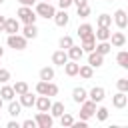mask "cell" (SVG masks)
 Instances as JSON below:
<instances>
[{
	"instance_id": "cell-1",
	"label": "cell",
	"mask_w": 128,
	"mask_h": 128,
	"mask_svg": "<svg viewBox=\"0 0 128 128\" xmlns=\"http://www.w3.org/2000/svg\"><path fill=\"white\" fill-rule=\"evenodd\" d=\"M16 16L24 24H36V18H38V14L32 10V6H20L18 12H16Z\"/></svg>"
},
{
	"instance_id": "cell-2",
	"label": "cell",
	"mask_w": 128,
	"mask_h": 128,
	"mask_svg": "<svg viewBox=\"0 0 128 128\" xmlns=\"http://www.w3.org/2000/svg\"><path fill=\"white\" fill-rule=\"evenodd\" d=\"M40 18H54V14H56V8L50 4V2H46V0H42V2H38L36 4V10H34Z\"/></svg>"
},
{
	"instance_id": "cell-3",
	"label": "cell",
	"mask_w": 128,
	"mask_h": 128,
	"mask_svg": "<svg viewBox=\"0 0 128 128\" xmlns=\"http://www.w3.org/2000/svg\"><path fill=\"white\" fill-rule=\"evenodd\" d=\"M26 42L28 40L22 34H8V38H6V44L10 48H14V50H24L26 48Z\"/></svg>"
},
{
	"instance_id": "cell-4",
	"label": "cell",
	"mask_w": 128,
	"mask_h": 128,
	"mask_svg": "<svg viewBox=\"0 0 128 128\" xmlns=\"http://www.w3.org/2000/svg\"><path fill=\"white\" fill-rule=\"evenodd\" d=\"M96 114V102L94 100H84L80 106V118L82 120H90Z\"/></svg>"
},
{
	"instance_id": "cell-5",
	"label": "cell",
	"mask_w": 128,
	"mask_h": 128,
	"mask_svg": "<svg viewBox=\"0 0 128 128\" xmlns=\"http://www.w3.org/2000/svg\"><path fill=\"white\" fill-rule=\"evenodd\" d=\"M34 120H36L38 128H52V124H54V116L48 112H36Z\"/></svg>"
},
{
	"instance_id": "cell-6",
	"label": "cell",
	"mask_w": 128,
	"mask_h": 128,
	"mask_svg": "<svg viewBox=\"0 0 128 128\" xmlns=\"http://www.w3.org/2000/svg\"><path fill=\"white\" fill-rule=\"evenodd\" d=\"M112 20H114V24L120 28V30H124L126 26H128V14H126V10H122V8H118L116 12H114V16H112Z\"/></svg>"
},
{
	"instance_id": "cell-7",
	"label": "cell",
	"mask_w": 128,
	"mask_h": 128,
	"mask_svg": "<svg viewBox=\"0 0 128 128\" xmlns=\"http://www.w3.org/2000/svg\"><path fill=\"white\" fill-rule=\"evenodd\" d=\"M34 106L38 108V112H50V106H52V100H50V96H44V94H40V96L36 98V102H34Z\"/></svg>"
},
{
	"instance_id": "cell-8",
	"label": "cell",
	"mask_w": 128,
	"mask_h": 128,
	"mask_svg": "<svg viewBox=\"0 0 128 128\" xmlns=\"http://www.w3.org/2000/svg\"><path fill=\"white\" fill-rule=\"evenodd\" d=\"M4 32H6V34H18V32H20V20H18V18H6Z\"/></svg>"
},
{
	"instance_id": "cell-9",
	"label": "cell",
	"mask_w": 128,
	"mask_h": 128,
	"mask_svg": "<svg viewBox=\"0 0 128 128\" xmlns=\"http://www.w3.org/2000/svg\"><path fill=\"white\" fill-rule=\"evenodd\" d=\"M126 104H128V94L118 90V92L112 96V106H114V108H124Z\"/></svg>"
},
{
	"instance_id": "cell-10",
	"label": "cell",
	"mask_w": 128,
	"mask_h": 128,
	"mask_svg": "<svg viewBox=\"0 0 128 128\" xmlns=\"http://www.w3.org/2000/svg\"><path fill=\"white\" fill-rule=\"evenodd\" d=\"M68 60H70V58H68V52H66V50H56V52L52 54V64H56V66H64Z\"/></svg>"
},
{
	"instance_id": "cell-11",
	"label": "cell",
	"mask_w": 128,
	"mask_h": 128,
	"mask_svg": "<svg viewBox=\"0 0 128 128\" xmlns=\"http://www.w3.org/2000/svg\"><path fill=\"white\" fill-rule=\"evenodd\" d=\"M88 64H90L92 68H100V66L104 64V56L98 54L96 50H92V52H88Z\"/></svg>"
},
{
	"instance_id": "cell-12",
	"label": "cell",
	"mask_w": 128,
	"mask_h": 128,
	"mask_svg": "<svg viewBox=\"0 0 128 128\" xmlns=\"http://www.w3.org/2000/svg\"><path fill=\"white\" fill-rule=\"evenodd\" d=\"M104 96H106V90H104L102 86H94V88L88 92V98H90V100H94L96 104H98V102H102V100H104Z\"/></svg>"
},
{
	"instance_id": "cell-13",
	"label": "cell",
	"mask_w": 128,
	"mask_h": 128,
	"mask_svg": "<svg viewBox=\"0 0 128 128\" xmlns=\"http://www.w3.org/2000/svg\"><path fill=\"white\" fill-rule=\"evenodd\" d=\"M110 44H112L114 48H122V46L126 44L124 32H112V34H110Z\"/></svg>"
},
{
	"instance_id": "cell-14",
	"label": "cell",
	"mask_w": 128,
	"mask_h": 128,
	"mask_svg": "<svg viewBox=\"0 0 128 128\" xmlns=\"http://www.w3.org/2000/svg\"><path fill=\"white\" fill-rule=\"evenodd\" d=\"M78 36H80V40H84V38H90V36H94V28H92V24H80L78 26Z\"/></svg>"
},
{
	"instance_id": "cell-15",
	"label": "cell",
	"mask_w": 128,
	"mask_h": 128,
	"mask_svg": "<svg viewBox=\"0 0 128 128\" xmlns=\"http://www.w3.org/2000/svg\"><path fill=\"white\" fill-rule=\"evenodd\" d=\"M34 102H36V96H34L30 90L24 92V94H20V104H22V108H32Z\"/></svg>"
},
{
	"instance_id": "cell-16",
	"label": "cell",
	"mask_w": 128,
	"mask_h": 128,
	"mask_svg": "<svg viewBox=\"0 0 128 128\" xmlns=\"http://www.w3.org/2000/svg\"><path fill=\"white\" fill-rule=\"evenodd\" d=\"M54 22H56V26H60V28H64V26H68V22H70V18H68V14H66V10H62V8H60V12H56V14H54Z\"/></svg>"
},
{
	"instance_id": "cell-17",
	"label": "cell",
	"mask_w": 128,
	"mask_h": 128,
	"mask_svg": "<svg viewBox=\"0 0 128 128\" xmlns=\"http://www.w3.org/2000/svg\"><path fill=\"white\" fill-rule=\"evenodd\" d=\"M66 52H68V58H70V60H76V62H80V58L84 56L82 46H74V44H72V46H70Z\"/></svg>"
},
{
	"instance_id": "cell-18",
	"label": "cell",
	"mask_w": 128,
	"mask_h": 128,
	"mask_svg": "<svg viewBox=\"0 0 128 128\" xmlns=\"http://www.w3.org/2000/svg\"><path fill=\"white\" fill-rule=\"evenodd\" d=\"M0 96H2V100H4V102H10V100H14V96H16V92H14V86H8V84H4V86L0 88Z\"/></svg>"
},
{
	"instance_id": "cell-19",
	"label": "cell",
	"mask_w": 128,
	"mask_h": 128,
	"mask_svg": "<svg viewBox=\"0 0 128 128\" xmlns=\"http://www.w3.org/2000/svg\"><path fill=\"white\" fill-rule=\"evenodd\" d=\"M86 98H88V92H86V90H84L82 86H76V88L72 90V100H74V102L82 104V102H84Z\"/></svg>"
},
{
	"instance_id": "cell-20",
	"label": "cell",
	"mask_w": 128,
	"mask_h": 128,
	"mask_svg": "<svg viewBox=\"0 0 128 128\" xmlns=\"http://www.w3.org/2000/svg\"><path fill=\"white\" fill-rule=\"evenodd\" d=\"M110 28L108 26H98V30L94 32V38L98 40V42H102V40H110Z\"/></svg>"
},
{
	"instance_id": "cell-21",
	"label": "cell",
	"mask_w": 128,
	"mask_h": 128,
	"mask_svg": "<svg viewBox=\"0 0 128 128\" xmlns=\"http://www.w3.org/2000/svg\"><path fill=\"white\" fill-rule=\"evenodd\" d=\"M78 70H80V64H78L76 60H68V62L64 64V72H66V76H76Z\"/></svg>"
},
{
	"instance_id": "cell-22",
	"label": "cell",
	"mask_w": 128,
	"mask_h": 128,
	"mask_svg": "<svg viewBox=\"0 0 128 128\" xmlns=\"http://www.w3.org/2000/svg\"><path fill=\"white\" fill-rule=\"evenodd\" d=\"M22 36H24L26 40H30V38H36V36H38V28H36V24H24Z\"/></svg>"
},
{
	"instance_id": "cell-23",
	"label": "cell",
	"mask_w": 128,
	"mask_h": 128,
	"mask_svg": "<svg viewBox=\"0 0 128 128\" xmlns=\"http://www.w3.org/2000/svg\"><path fill=\"white\" fill-rule=\"evenodd\" d=\"M98 54H102V56H106L110 50H112V44H110V40H102V42H98L96 44V48H94Z\"/></svg>"
},
{
	"instance_id": "cell-24",
	"label": "cell",
	"mask_w": 128,
	"mask_h": 128,
	"mask_svg": "<svg viewBox=\"0 0 128 128\" xmlns=\"http://www.w3.org/2000/svg\"><path fill=\"white\" fill-rule=\"evenodd\" d=\"M50 114H52L54 118H60V116L64 114V102H52V106H50Z\"/></svg>"
},
{
	"instance_id": "cell-25",
	"label": "cell",
	"mask_w": 128,
	"mask_h": 128,
	"mask_svg": "<svg viewBox=\"0 0 128 128\" xmlns=\"http://www.w3.org/2000/svg\"><path fill=\"white\" fill-rule=\"evenodd\" d=\"M78 74L84 78V80H90L92 76H94V68L90 66V64H84V66H80V70H78Z\"/></svg>"
},
{
	"instance_id": "cell-26",
	"label": "cell",
	"mask_w": 128,
	"mask_h": 128,
	"mask_svg": "<svg viewBox=\"0 0 128 128\" xmlns=\"http://www.w3.org/2000/svg\"><path fill=\"white\" fill-rule=\"evenodd\" d=\"M20 112H22V104H20V102L10 100V104H8V114L16 118V116H20Z\"/></svg>"
},
{
	"instance_id": "cell-27",
	"label": "cell",
	"mask_w": 128,
	"mask_h": 128,
	"mask_svg": "<svg viewBox=\"0 0 128 128\" xmlns=\"http://www.w3.org/2000/svg\"><path fill=\"white\" fill-rule=\"evenodd\" d=\"M116 62H118V66H120V68L128 70V52H126V50L118 52V54H116Z\"/></svg>"
},
{
	"instance_id": "cell-28",
	"label": "cell",
	"mask_w": 128,
	"mask_h": 128,
	"mask_svg": "<svg viewBox=\"0 0 128 128\" xmlns=\"http://www.w3.org/2000/svg\"><path fill=\"white\" fill-rule=\"evenodd\" d=\"M94 48H96V38H94V36L82 40V50H84V52H92Z\"/></svg>"
},
{
	"instance_id": "cell-29",
	"label": "cell",
	"mask_w": 128,
	"mask_h": 128,
	"mask_svg": "<svg viewBox=\"0 0 128 128\" xmlns=\"http://www.w3.org/2000/svg\"><path fill=\"white\" fill-rule=\"evenodd\" d=\"M40 80H54V68L52 66H44L42 70H40Z\"/></svg>"
},
{
	"instance_id": "cell-30",
	"label": "cell",
	"mask_w": 128,
	"mask_h": 128,
	"mask_svg": "<svg viewBox=\"0 0 128 128\" xmlns=\"http://www.w3.org/2000/svg\"><path fill=\"white\" fill-rule=\"evenodd\" d=\"M96 24H98V26H108V28H110V26H112V16H110V14H100V16L96 18Z\"/></svg>"
},
{
	"instance_id": "cell-31",
	"label": "cell",
	"mask_w": 128,
	"mask_h": 128,
	"mask_svg": "<svg viewBox=\"0 0 128 128\" xmlns=\"http://www.w3.org/2000/svg\"><path fill=\"white\" fill-rule=\"evenodd\" d=\"M30 88H28V82H24V80H18L16 84H14V92H16V96H20V94H24V92H28Z\"/></svg>"
},
{
	"instance_id": "cell-32",
	"label": "cell",
	"mask_w": 128,
	"mask_h": 128,
	"mask_svg": "<svg viewBox=\"0 0 128 128\" xmlns=\"http://www.w3.org/2000/svg\"><path fill=\"white\" fill-rule=\"evenodd\" d=\"M58 44H60V48H62V50H68V48L74 44V40H72V36H62Z\"/></svg>"
},
{
	"instance_id": "cell-33",
	"label": "cell",
	"mask_w": 128,
	"mask_h": 128,
	"mask_svg": "<svg viewBox=\"0 0 128 128\" xmlns=\"http://www.w3.org/2000/svg\"><path fill=\"white\" fill-rule=\"evenodd\" d=\"M60 124H62V126H66V128H68V126H72V124H74V116L64 112V114L60 116Z\"/></svg>"
},
{
	"instance_id": "cell-34",
	"label": "cell",
	"mask_w": 128,
	"mask_h": 128,
	"mask_svg": "<svg viewBox=\"0 0 128 128\" xmlns=\"http://www.w3.org/2000/svg\"><path fill=\"white\" fill-rule=\"evenodd\" d=\"M36 92L46 96V94H48V80H40V82L36 84Z\"/></svg>"
},
{
	"instance_id": "cell-35",
	"label": "cell",
	"mask_w": 128,
	"mask_h": 128,
	"mask_svg": "<svg viewBox=\"0 0 128 128\" xmlns=\"http://www.w3.org/2000/svg\"><path fill=\"white\" fill-rule=\"evenodd\" d=\"M96 118H98L100 122H104V120H108V108H104V106H100V108H96Z\"/></svg>"
},
{
	"instance_id": "cell-36",
	"label": "cell",
	"mask_w": 128,
	"mask_h": 128,
	"mask_svg": "<svg viewBox=\"0 0 128 128\" xmlns=\"http://www.w3.org/2000/svg\"><path fill=\"white\" fill-rule=\"evenodd\" d=\"M116 88H118L120 92H126V94H128V78H118V80H116Z\"/></svg>"
},
{
	"instance_id": "cell-37",
	"label": "cell",
	"mask_w": 128,
	"mask_h": 128,
	"mask_svg": "<svg viewBox=\"0 0 128 128\" xmlns=\"http://www.w3.org/2000/svg\"><path fill=\"white\" fill-rule=\"evenodd\" d=\"M78 16H80V18H88V16H90V6H88V4L78 6Z\"/></svg>"
},
{
	"instance_id": "cell-38",
	"label": "cell",
	"mask_w": 128,
	"mask_h": 128,
	"mask_svg": "<svg viewBox=\"0 0 128 128\" xmlns=\"http://www.w3.org/2000/svg\"><path fill=\"white\" fill-rule=\"evenodd\" d=\"M56 94H58V86L50 80V82H48V94H46V96H50V98H52V96H56Z\"/></svg>"
},
{
	"instance_id": "cell-39",
	"label": "cell",
	"mask_w": 128,
	"mask_h": 128,
	"mask_svg": "<svg viewBox=\"0 0 128 128\" xmlns=\"http://www.w3.org/2000/svg\"><path fill=\"white\" fill-rule=\"evenodd\" d=\"M10 80V72L6 68H0V84H6Z\"/></svg>"
},
{
	"instance_id": "cell-40",
	"label": "cell",
	"mask_w": 128,
	"mask_h": 128,
	"mask_svg": "<svg viewBox=\"0 0 128 128\" xmlns=\"http://www.w3.org/2000/svg\"><path fill=\"white\" fill-rule=\"evenodd\" d=\"M22 128H36L38 124H36V120H32V118H28V120H24L22 124H20Z\"/></svg>"
},
{
	"instance_id": "cell-41",
	"label": "cell",
	"mask_w": 128,
	"mask_h": 128,
	"mask_svg": "<svg viewBox=\"0 0 128 128\" xmlns=\"http://www.w3.org/2000/svg\"><path fill=\"white\" fill-rule=\"evenodd\" d=\"M58 6H60L62 10H66L68 6H72V0H58Z\"/></svg>"
},
{
	"instance_id": "cell-42",
	"label": "cell",
	"mask_w": 128,
	"mask_h": 128,
	"mask_svg": "<svg viewBox=\"0 0 128 128\" xmlns=\"http://www.w3.org/2000/svg\"><path fill=\"white\" fill-rule=\"evenodd\" d=\"M18 2H20V6H32L36 0H18Z\"/></svg>"
},
{
	"instance_id": "cell-43",
	"label": "cell",
	"mask_w": 128,
	"mask_h": 128,
	"mask_svg": "<svg viewBox=\"0 0 128 128\" xmlns=\"http://www.w3.org/2000/svg\"><path fill=\"white\" fill-rule=\"evenodd\" d=\"M6 126H8V128H20V124H18L16 120H10V122H8Z\"/></svg>"
},
{
	"instance_id": "cell-44",
	"label": "cell",
	"mask_w": 128,
	"mask_h": 128,
	"mask_svg": "<svg viewBox=\"0 0 128 128\" xmlns=\"http://www.w3.org/2000/svg\"><path fill=\"white\" fill-rule=\"evenodd\" d=\"M72 4H76V8H78V6H84V4H88V0H72Z\"/></svg>"
},
{
	"instance_id": "cell-45",
	"label": "cell",
	"mask_w": 128,
	"mask_h": 128,
	"mask_svg": "<svg viewBox=\"0 0 128 128\" xmlns=\"http://www.w3.org/2000/svg\"><path fill=\"white\" fill-rule=\"evenodd\" d=\"M4 26H6V16H0V32H4Z\"/></svg>"
},
{
	"instance_id": "cell-46",
	"label": "cell",
	"mask_w": 128,
	"mask_h": 128,
	"mask_svg": "<svg viewBox=\"0 0 128 128\" xmlns=\"http://www.w3.org/2000/svg\"><path fill=\"white\" fill-rule=\"evenodd\" d=\"M2 56H4V48L0 46V58H2Z\"/></svg>"
},
{
	"instance_id": "cell-47",
	"label": "cell",
	"mask_w": 128,
	"mask_h": 128,
	"mask_svg": "<svg viewBox=\"0 0 128 128\" xmlns=\"http://www.w3.org/2000/svg\"><path fill=\"white\" fill-rule=\"evenodd\" d=\"M2 106H4V100H2V96H0V110H2Z\"/></svg>"
},
{
	"instance_id": "cell-48",
	"label": "cell",
	"mask_w": 128,
	"mask_h": 128,
	"mask_svg": "<svg viewBox=\"0 0 128 128\" xmlns=\"http://www.w3.org/2000/svg\"><path fill=\"white\" fill-rule=\"evenodd\" d=\"M106 2H114V0H106Z\"/></svg>"
},
{
	"instance_id": "cell-49",
	"label": "cell",
	"mask_w": 128,
	"mask_h": 128,
	"mask_svg": "<svg viewBox=\"0 0 128 128\" xmlns=\"http://www.w3.org/2000/svg\"><path fill=\"white\" fill-rule=\"evenodd\" d=\"M2 2H4V0H0V4H2Z\"/></svg>"
},
{
	"instance_id": "cell-50",
	"label": "cell",
	"mask_w": 128,
	"mask_h": 128,
	"mask_svg": "<svg viewBox=\"0 0 128 128\" xmlns=\"http://www.w3.org/2000/svg\"><path fill=\"white\" fill-rule=\"evenodd\" d=\"M46 2H50V0H46Z\"/></svg>"
},
{
	"instance_id": "cell-51",
	"label": "cell",
	"mask_w": 128,
	"mask_h": 128,
	"mask_svg": "<svg viewBox=\"0 0 128 128\" xmlns=\"http://www.w3.org/2000/svg\"><path fill=\"white\" fill-rule=\"evenodd\" d=\"M126 28H128V26H126Z\"/></svg>"
},
{
	"instance_id": "cell-52",
	"label": "cell",
	"mask_w": 128,
	"mask_h": 128,
	"mask_svg": "<svg viewBox=\"0 0 128 128\" xmlns=\"http://www.w3.org/2000/svg\"><path fill=\"white\" fill-rule=\"evenodd\" d=\"M126 106H128V104H126Z\"/></svg>"
}]
</instances>
